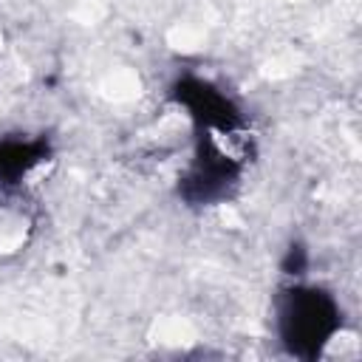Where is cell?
<instances>
[{"instance_id": "1", "label": "cell", "mask_w": 362, "mask_h": 362, "mask_svg": "<svg viewBox=\"0 0 362 362\" xmlns=\"http://www.w3.org/2000/svg\"><path fill=\"white\" fill-rule=\"evenodd\" d=\"M337 305L328 294L317 288H294L288 291L280 308V334L291 354L314 356L320 345L331 342L337 331Z\"/></svg>"}, {"instance_id": "2", "label": "cell", "mask_w": 362, "mask_h": 362, "mask_svg": "<svg viewBox=\"0 0 362 362\" xmlns=\"http://www.w3.org/2000/svg\"><path fill=\"white\" fill-rule=\"evenodd\" d=\"M37 161H40V153L28 141H23V144L20 141L0 144V178L3 181H14V178L25 175Z\"/></svg>"}]
</instances>
